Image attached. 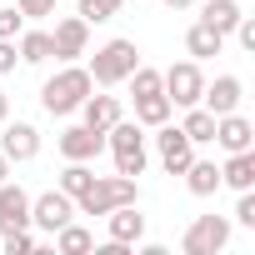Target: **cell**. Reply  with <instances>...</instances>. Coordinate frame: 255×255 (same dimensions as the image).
Returning <instances> with one entry per match:
<instances>
[{"instance_id": "obj_21", "label": "cell", "mask_w": 255, "mask_h": 255, "mask_svg": "<svg viewBox=\"0 0 255 255\" xmlns=\"http://www.w3.org/2000/svg\"><path fill=\"white\" fill-rule=\"evenodd\" d=\"M185 190L200 195V200L215 195V190H220V165H215V160H190V165H185Z\"/></svg>"}, {"instance_id": "obj_11", "label": "cell", "mask_w": 255, "mask_h": 255, "mask_svg": "<svg viewBox=\"0 0 255 255\" xmlns=\"http://www.w3.org/2000/svg\"><path fill=\"white\" fill-rule=\"evenodd\" d=\"M210 145H220L225 155H235V150H255V120H245L240 110L215 115V140H210Z\"/></svg>"}, {"instance_id": "obj_34", "label": "cell", "mask_w": 255, "mask_h": 255, "mask_svg": "<svg viewBox=\"0 0 255 255\" xmlns=\"http://www.w3.org/2000/svg\"><path fill=\"white\" fill-rule=\"evenodd\" d=\"M160 5H170V10H185V5H195V0H160Z\"/></svg>"}, {"instance_id": "obj_27", "label": "cell", "mask_w": 255, "mask_h": 255, "mask_svg": "<svg viewBox=\"0 0 255 255\" xmlns=\"http://www.w3.org/2000/svg\"><path fill=\"white\" fill-rule=\"evenodd\" d=\"M25 30V15H20V5H0V40H15Z\"/></svg>"}, {"instance_id": "obj_17", "label": "cell", "mask_w": 255, "mask_h": 255, "mask_svg": "<svg viewBox=\"0 0 255 255\" xmlns=\"http://www.w3.org/2000/svg\"><path fill=\"white\" fill-rule=\"evenodd\" d=\"M220 185L230 190H255V150H235L220 160Z\"/></svg>"}, {"instance_id": "obj_35", "label": "cell", "mask_w": 255, "mask_h": 255, "mask_svg": "<svg viewBox=\"0 0 255 255\" xmlns=\"http://www.w3.org/2000/svg\"><path fill=\"white\" fill-rule=\"evenodd\" d=\"M0 180H10V160L5 155H0Z\"/></svg>"}, {"instance_id": "obj_2", "label": "cell", "mask_w": 255, "mask_h": 255, "mask_svg": "<svg viewBox=\"0 0 255 255\" xmlns=\"http://www.w3.org/2000/svg\"><path fill=\"white\" fill-rule=\"evenodd\" d=\"M105 150L115 155V175H145L150 165V150H145V125L135 120H115L110 130H105Z\"/></svg>"}, {"instance_id": "obj_16", "label": "cell", "mask_w": 255, "mask_h": 255, "mask_svg": "<svg viewBox=\"0 0 255 255\" xmlns=\"http://www.w3.org/2000/svg\"><path fill=\"white\" fill-rule=\"evenodd\" d=\"M125 115V105H120V95H85L80 100V125H90V130H110V125Z\"/></svg>"}, {"instance_id": "obj_4", "label": "cell", "mask_w": 255, "mask_h": 255, "mask_svg": "<svg viewBox=\"0 0 255 255\" xmlns=\"http://www.w3.org/2000/svg\"><path fill=\"white\" fill-rule=\"evenodd\" d=\"M135 65H140L135 40H120V35H115V40H105V45L90 55V65H85V70H90V80H95L100 90H110V85H125V75H130Z\"/></svg>"}, {"instance_id": "obj_13", "label": "cell", "mask_w": 255, "mask_h": 255, "mask_svg": "<svg viewBox=\"0 0 255 255\" xmlns=\"http://www.w3.org/2000/svg\"><path fill=\"white\" fill-rule=\"evenodd\" d=\"M240 100H245L240 75H215V80H205V90H200V105H205L210 115H230V110H240Z\"/></svg>"}, {"instance_id": "obj_22", "label": "cell", "mask_w": 255, "mask_h": 255, "mask_svg": "<svg viewBox=\"0 0 255 255\" xmlns=\"http://www.w3.org/2000/svg\"><path fill=\"white\" fill-rule=\"evenodd\" d=\"M180 130H185V140H190V145H210V140H215V115H210L205 105H185Z\"/></svg>"}, {"instance_id": "obj_26", "label": "cell", "mask_w": 255, "mask_h": 255, "mask_svg": "<svg viewBox=\"0 0 255 255\" xmlns=\"http://www.w3.org/2000/svg\"><path fill=\"white\" fill-rule=\"evenodd\" d=\"M125 5V0H80L75 5V15L85 20V25H105V20H115V10Z\"/></svg>"}, {"instance_id": "obj_29", "label": "cell", "mask_w": 255, "mask_h": 255, "mask_svg": "<svg viewBox=\"0 0 255 255\" xmlns=\"http://www.w3.org/2000/svg\"><path fill=\"white\" fill-rule=\"evenodd\" d=\"M30 250H35V235H30V225L5 235V255H30Z\"/></svg>"}, {"instance_id": "obj_10", "label": "cell", "mask_w": 255, "mask_h": 255, "mask_svg": "<svg viewBox=\"0 0 255 255\" xmlns=\"http://www.w3.org/2000/svg\"><path fill=\"white\" fill-rule=\"evenodd\" d=\"M155 150H160V165L170 170V175H185V165L195 160V145L185 140V130L180 125H155Z\"/></svg>"}, {"instance_id": "obj_20", "label": "cell", "mask_w": 255, "mask_h": 255, "mask_svg": "<svg viewBox=\"0 0 255 255\" xmlns=\"http://www.w3.org/2000/svg\"><path fill=\"white\" fill-rule=\"evenodd\" d=\"M240 15H245L240 0H205V10H200V20H205L210 30H220L225 40H230V30L240 25Z\"/></svg>"}, {"instance_id": "obj_19", "label": "cell", "mask_w": 255, "mask_h": 255, "mask_svg": "<svg viewBox=\"0 0 255 255\" xmlns=\"http://www.w3.org/2000/svg\"><path fill=\"white\" fill-rule=\"evenodd\" d=\"M15 50H20V65H45V60H55V50H50V30H20L15 35Z\"/></svg>"}, {"instance_id": "obj_33", "label": "cell", "mask_w": 255, "mask_h": 255, "mask_svg": "<svg viewBox=\"0 0 255 255\" xmlns=\"http://www.w3.org/2000/svg\"><path fill=\"white\" fill-rule=\"evenodd\" d=\"M5 120H10V95L0 90V125H5Z\"/></svg>"}, {"instance_id": "obj_6", "label": "cell", "mask_w": 255, "mask_h": 255, "mask_svg": "<svg viewBox=\"0 0 255 255\" xmlns=\"http://www.w3.org/2000/svg\"><path fill=\"white\" fill-rule=\"evenodd\" d=\"M160 90L175 110L185 105H200V90H205V75H200V60H175L170 70H160Z\"/></svg>"}, {"instance_id": "obj_30", "label": "cell", "mask_w": 255, "mask_h": 255, "mask_svg": "<svg viewBox=\"0 0 255 255\" xmlns=\"http://www.w3.org/2000/svg\"><path fill=\"white\" fill-rule=\"evenodd\" d=\"M25 20H40V15H55V0H15Z\"/></svg>"}, {"instance_id": "obj_12", "label": "cell", "mask_w": 255, "mask_h": 255, "mask_svg": "<svg viewBox=\"0 0 255 255\" xmlns=\"http://www.w3.org/2000/svg\"><path fill=\"white\" fill-rule=\"evenodd\" d=\"M60 155L65 160H95L105 150V130H90V125H65V130L55 135Z\"/></svg>"}, {"instance_id": "obj_5", "label": "cell", "mask_w": 255, "mask_h": 255, "mask_svg": "<svg viewBox=\"0 0 255 255\" xmlns=\"http://www.w3.org/2000/svg\"><path fill=\"white\" fill-rule=\"evenodd\" d=\"M230 230H235L230 215H195L190 230L180 235V250H185V255H220V250L230 245Z\"/></svg>"}, {"instance_id": "obj_18", "label": "cell", "mask_w": 255, "mask_h": 255, "mask_svg": "<svg viewBox=\"0 0 255 255\" xmlns=\"http://www.w3.org/2000/svg\"><path fill=\"white\" fill-rule=\"evenodd\" d=\"M220 50H225V35L210 30L205 20H195V25L185 30V55H190V60H210V55H220Z\"/></svg>"}, {"instance_id": "obj_24", "label": "cell", "mask_w": 255, "mask_h": 255, "mask_svg": "<svg viewBox=\"0 0 255 255\" xmlns=\"http://www.w3.org/2000/svg\"><path fill=\"white\" fill-rule=\"evenodd\" d=\"M55 250H60V255H85V250H95V235H90L85 225L65 220V225L55 230Z\"/></svg>"}, {"instance_id": "obj_8", "label": "cell", "mask_w": 255, "mask_h": 255, "mask_svg": "<svg viewBox=\"0 0 255 255\" xmlns=\"http://www.w3.org/2000/svg\"><path fill=\"white\" fill-rule=\"evenodd\" d=\"M0 155H5L10 165H25L40 155V130L30 120H5L0 125Z\"/></svg>"}, {"instance_id": "obj_1", "label": "cell", "mask_w": 255, "mask_h": 255, "mask_svg": "<svg viewBox=\"0 0 255 255\" xmlns=\"http://www.w3.org/2000/svg\"><path fill=\"white\" fill-rule=\"evenodd\" d=\"M95 90V80H90V70L85 65H60L45 85H40V105H45V115H75L80 110V100Z\"/></svg>"}, {"instance_id": "obj_23", "label": "cell", "mask_w": 255, "mask_h": 255, "mask_svg": "<svg viewBox=\"0 0 255 255\" xmlns=\"http://www.w3.org/2000/svg\"><path fill=\"white\" fill-rule=\"evenodd\" d=\"M170 100H165V90H155V95H135V125H145V130H155V125H165L170 120Z\"/></svg>"}, {"instance_id": "obj_9", "label": "cell", "mask_w": 255, "mask_h": 255, "mask_svg": "<svg viewBox=\"0 0 255 255\" xmlns=\"http://www.w3.org/2000/svg\"><path fill=\"white\" fill-rule=\"evenodd\" d=\"M50 50H55V60H60V65L80 60V55L90 50V25H85L80 15H65V20H55V30H50Z\"/></svg>"}, {"instance_id": "obj_25", "label": "cell", "mask_w": 255, "mask_h": 255, "mask_svg": "<svg viewBox=\"0 0 255 255\" xmlns=\"http://www.w3.org/2000/svg\"><path fill=\"white\" fill-rule=\"evenodd\" d=\"M90 180H95V170H90V160H65V170H60V190L75 200V195H85L90 190Z\"/></svg>"}, {"instance_id": "obj_28", "label": "cell", "mask_w": 255, "mask_h": 255, "mask_svg": "<svg viewBox=\"0 0 255 255\" xmlns=\"http://www.w3.org/2000/svg\"><path fill=\"white\" fill-rule=\"evenodd\" d=\"M240 200H235V225H245V230H255V190H235Z\"/></svg>"}, {"instance_id": "obj_7", "label": "cell", "mask_w": 255, "mask_h": 255, "mask_svg": "<svg viewBox=\"0 0 255 255\" xmlns=\"http://www.w3.org/2000/svg\"><path fill=\"white\" fill-rule=\"evenodd\" d=\"M65 220H75V200L55 185V190H45V195H30V225L35 230H45V235H55Z\"/></svg>"}, {"instance_id": "obj_32", "label": "cell", "mask_w": 255, "mask_h": 255, "mask_svg": "<svg viewBox=\"0 0 255 255\" xmlns=\"http://www.w3.org/2000/svg\"><path fill=\"white\" fill-rule=\"evenodd\" d=\"M20 65V50H15V40H0V75H10Z\"/></svg>"}, {"instance_id": "obj_14", "label": "cell", "mask_w": 255, "mask_h": 255, "mask_svg": "<svg viewBox=\"0 0 255 255\" xmlns=\"http://www.w3.org/2000/svg\"><path fill=\"white\" fill-rule=\"evenodd\" d=\"M25 225H30V195L10 180H0V235L25 230Z\"/></svg>"}, {"instance_id": "obj_15", "label": "cell", "mask_w": 255, "mask_h": 255, "mask_svg": "<svg viewBox=\"0 0 255 255\" xmlns=\"http://www.w3.org/2000/svg\"><path fill=\"white\" fill-rule=\"evenodd\" d=\"M105 230H110V240H120V245H140L145 240V215L135 210V205H115L110 215H105Z\"/></svg>"}, {"instance_id": "obj_3", "label": "cell", "mask_w": 255, "mask_h": 255, "mask_svg": "<svg viewBox=\"0 0 255 255\" xmlns=\"http://www.w3.org/2000/svg\"><path fill=\"white\" fill-rule=\"evenodd\" d=\"M115 205H140L135 175H95L85 195H75V215H110Z\"/></svg>"}, {"instance_id": "obj_31", "label": "cell", "mask_w": 255, "mask_h": 255, "mask_svg": "<svg viewBox=\"0 0 255 255\" xmlns=\"http://www.w3.org/2000/svg\"><path fill=\"white\" fill-rule=\"evenodd\" d=\"M230 35L240 40V50H250V55H255V20H250V15H240V25H235Z\"/></svg>"}]
</instances>
